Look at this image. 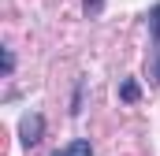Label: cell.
<instances>
[{
  "label": "cell",
  "instance_id": "cell-3",
  "mask_svg": "<svg viewBox=\"0 0 160 156\" xmlns=\"http://www.w3.org/2000/svg\"><path fill=\"white\" fill-rule=\"evenodd\" d=\"M138 97H142L138 82H134V78H123V85H119V100H127V104H134Z\"/></svg>",
  "mask_w": 160,
  "mask_h": 156
},
{
  "label": "cell",
  "instance_id": "cell-5",
  "mask_svg": "<svg viewBox=\"0 0 160 156\" xmlns=\"http://www.w3.org/2000/svg\"><path fill=\"white\" fill-rule=\"evenodd\" d=\"M82 11H86L89 19H97V15L104 11V0H82Z\"/></svg>",
  "mask_w": 160,
  "mask_h": 156
},
{
  "label": "cell",
  "instance_id": "cell-4",
  "mask_svg": "<svg viewBox=\"0 0 160 156\" xmlns=\"http://www.w3.org/2000/svg\"><path fill=\"white\" fill-rule=\"evenodd\" d=\"M149 34H153V41H160V4L149 7Z\"/></svg>",
  "mask_w": 160,
  "mask_h": 156
},
{
  "label": "cell",
  "instance_id": "cell-2",
  "mask_svg": "<svg viewBox=\"0 0 160 156\" xmlns=\"http://www.w3.org/2000/svg\"><path fill=\"white\" fill-rule=\"evenodd\" d=\"M52 156H93V145H89L86 138H75V141H67L63 149H56Z\"/></svg>",
  "mask_w": 160,
  "mask_h": 156
},
{
  "label": "cell",
  "instance_id": "cell-6",
  "mask_svg": "<svg viewBox=\"0 0 160 156\" xmlns=\"http://www.w3.org/2000/svg\"><path fill=\"white\" fill-rule=\"evenodd\" d=\"M11 71H15V52H11V48H4V78L11 75Z\"/></svg>",
  "mask_w": 160,
  "mask_h": 156
},
{
  "label": "cell",
  "instance_id": "cell-7",
  "mask_svg": "<svg viewBox=\"0 0 160 156\" xmlns=\"http://www.w3.org/2000/svg\"><path fill=\"white\" fill-rule=\"evenodd\" d=\"M149 71H153V78L160 82V48H157V56H153V63H149Z\"/></svg>",
  "mask_w": 160,
  "mask_h": 156
},
{
  "label": "cell",
  "instance_id": "cell-1",
  "mask_svg": "<svg viewBox=\"0 0 160 156\" xmlns=\"http://www.w3.org/2000/svg\"><path fill=\"white\" fill-rule=\"evenodd\" d=\"M41 134H45V119L38 112H26L19 119V141H22V149H34L41 141Z\"/></svg>",
  "mask_w": 160,
  "mask_h": 156
}]
</instances>
